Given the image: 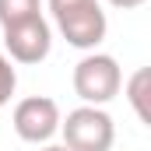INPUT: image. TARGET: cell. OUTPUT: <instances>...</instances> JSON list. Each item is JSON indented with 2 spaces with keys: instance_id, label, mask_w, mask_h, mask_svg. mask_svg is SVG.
Here are the masks:
<instances>
[{
  "instance_id": "cell-6",
  "label": "cell",
  "mask_w": 151,
  "mask_h": 151,
  "mask_svg": "<svg viewBox=\"0 0 151 151\" xmlns=\"http://www.w3.org/2000/svg\"><path fill=\"white\" fill-rule=\"evenodd\" d=\"M127 102L137 113V119L151 127V67H137L127 77Z\"/></svg>"
},
{
  "instance_id": "cell-5",
  "label": "cell",
  "mask_w": 151,
  "mask_h": 151,
  "mask_svg": "<svg viewBox=\"0 0 151 151\" xmlns=\"http://www.w3.org/2000/svg\"><path fill=\"white\" fill-rule=\"evenodd\" d=\"M4 49L14 63H42L53 49V28L49 21L39 14V18H28L21 25H11L4 28Z\"/></svg>"
},
{
  "instance_id": "cell-1",
  "label": "cell",
  "mask_w": 151,
  "mask_h": 151,
  "mask_svg": "<svg viewBox=\"0 0 151 151\" xmlns=\"http://www.w3.org/2000/svg\"><path fill=\"white\" fill-rule=\"evenodd\" d=\"M74 95L84 106H106L123 88V70L109 53H84L74 67Z\"/></svg>"
},
{
  "instance_id": "cell-2",
  "label": "cell",
  "mask_w": 151,
  "mask_h": 151,
  "mask_svg": "<svg viewBox=\"0 0 151 151\" xmlns=\"http://www.w3.org/2000/svg\"><path fill=\"white\" fill-rule=\"evenodd\" d=\"M60 134H63V144L70 151H113L116 144V123L102 106L70 109Z\"/></svg>"
},
{
  "instance_id": "cell-4",
  "label": "cell",
  "mask_w": 151,
  "mask_h": 151,
  "mask_svg": "<svg viewBox=\"0 0 151 151\" xmlns=\"http://www.w3.org/2000/svg\"><path fill=\"white\" fill-rule=\"evenodd\" d=\"M53 21H56L60 35L67 39L74 49H84V53H95V46L109 32V18H106V11H102L99 0H88L81 7H70V11L56 14Z\"/></svg>"
},
{
  "instance_id": "cell-9",
  "label": "cell",
  "mask_w": 151,
  "mask_h": 151,
  "mask_svg": "<svg viewBox=\"0 0 151 151\" xmlns=\"http://www.w3.org/2000/svg\"><path fill=\"white\" fill-rule=\"evenodd\" d=\"M81 4H88V0H49V14L56 18V14H63L70 7H81Z\"/></svg>"
},
{
  "instance_id": "cell-7",
  "label": "cell",
  "mask_w": 151,
  "mask_h": 151,
  "mask_svg": "<svg viewBox=\"0 0 151 151\" xmlns=\"http://www.w3.org/2000/svg\"><path fill=\"white\" fill-rule=\"evenodd\" d=\"M39 14H42V0H0V28L21 25Z\"/></svg>"
},
{
  "instance_id": "cell-10",
  "label": "cell",
  "mask_w": 151,
  "mask_h": 151,
  "mask_svg": "<svg viewBox=\"0 0 151 151\" xmlns=\"http://www.w3.org/2000/svg\"><path fill=\"white\" fill-rule=\"evenodd\" d=\"M113 7H119V11H134V7H141L144 0H109Z\"/></svg>"
},
{
  "instance_id": "cell-8",
  "label": "cell",
  "mask_w": 151,
  "mask_h": 151,
  "mask_svg": "<svg viewBox=\"0 0 151 151\" xmlns=\"http://www.w3.org/2000/svg\"><path fill=\"white\" fill-rule=\"evenodd\" d=\"M18 91V70H14V60L7 53H0V109L11 102V95Z\"/></svg>"
},
{
  "instance_id": "cell-11",
  "label": "cell",
  "mask_w": 151,
  "mask_h": 151,
  "mask_svg": "<svg viewBox=\"0 0 151 151\" xmlns=\"http://www.w3.org/2000/svg\"><path fill=\"white\" fill-rule=\"evenodd\" d=\"M42 151H70V148H67V144H46Z\"/></svg>"
},
{
  "instance_id": "cell-3",
  "label": "cell",
  "mask_w": 151,
  "mask_h": 151,
  "mask_svg": "<svg viewBox=\"0 0 151 151\" xmlns=\"http://www.w3.org/2000/svg\"><path fill=\"white\" fill-rule=\"evenodd\" d=\"M11 123H14V134L25 144H46V141H53L60 134L63 116H60L56 99H49V95H28V99H21L14 106Z\"/></svg>"
}]
</instances>
